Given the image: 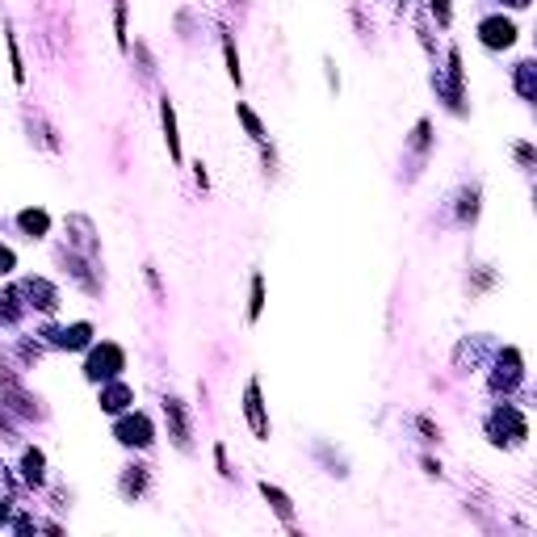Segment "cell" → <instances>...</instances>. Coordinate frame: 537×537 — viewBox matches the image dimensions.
<instances>
[{
  "label": "cell",
  "instance_id": "cell-2",
  "mask_svg": "<svg viewBox=\"0 0 537 537\" xmlns=\"http://www.w3.org/2000/svg\"><path fill=\"white\" fill-rule=\"evenodd\" d=\"M479 34H483V42H487V46H512V42H517V25H512V21H504V17L483 21V25H479Z\"/></svg>",
  "mask_w": 537,
  "mask_h": 537
},
{
  "label": "cell",
  "instance_id": "cell-15",
  "mask_svg": "<svg viewBox=\"0 0 537 537\" xmlns=\"http://www.w3.org/2000/svg\"><path fill=\"white\" fill-rule=\"evenodd\" d=\"M433 13H437L441 21H449V0H433Z\"/></svg>",
  "mask_w": 537,
  "mask_h": 537
},
{
  "label": "cell",
  "instance_id": "cell-9",
  "mask_svg": "<svg viewBox=\"0 0 537 537\" xmlns=\"http://www.w3.org/2000/svg\"><path fill=\"white\" fill-rule=\"evenodd\" d=\"M164 130H168V151L172 160H181V143H176V118H172V105L164 101Z\"/></svg>",
  "mask_w": 537,
  "mask_h": 537
},
{
  "label": "cell",
  "instance_id": "cell-17",
  "mask_svg": "<svg viewBox=\"0 0 537 537\" xmlns=\"http://www.w3.org/2000/svg\"><path fill=\"white\" fill-rule=\"evenodd\" d=\"M508 4H517V8H525V4H529V0H508Z\"/></svg>",
  "mask_w": 537,
  "mask_h": 537
},
{
  "label": "cell",
  "instance_id": "cell-6",
  "mask_svg": "<svg viewBox=\"0 0 537 537\" xmlns=\"http://www.w3.org/2000/svg\"><path fill=\"white\" fill-rule=\"evenodd\" d=\"M55 340H59L63 349H84V344H88V323H76V328H67V332H59Z\"/></svg>",
  "mask_w": 537,
  "mask_h": 537
},
{
  "label": "cell",
  "instance_id": "cell-12",
  "mask_svg": "<svg viewBox=\"0 0 537 537\" xmlns=\"http://www.w3.org/2000/svg\"><path fill=\"white\" fill-rule=\"evenodd\" d=\"M265 500H273V508H277V512H281V517L290 521V500H286V496H281L277 487H269V483H265Z\"/></svg>",
  "mask_w": 537,
  "mask_h": 537
},
{
  "label": "cell",
  "instance_id": "cell-14",
  "mask_svg": "<svg viewBox=\"0 0 537 537\" xmlns=\"http://www.w3.org/2000/svg\"><path fill=\"white\" fill-rule=\"evenodd\" d=\"M260 307H265V281L256 277V281H252V319L260 315Z\"/></svg>",
  "mask_w": 537,
  "mask_h": 537
},
{
  "label": "cell",
  "instance_id": "cell-4",
  "mask_svg": "<svg viewBox=\"0 0 537 537\" xmlns=\"http://www.w3.org/2000/svg\"><path fill=\"white\" fill-rule=\"evenodd\" d=\"M248 420H252L256 437H269V424H265V412H260V391H256V382L248 386Z\"/></svg>",
  "mask_w": 537,
  "mask_h": 537
},
{
  "label": "cell",
  "instance_id": "cell-10",
  "mask_svg": "<svg viewBox=\"0 0 537 537\" xmlns=\"http://www.w3.org/2000/svg\"><path fill=\"white\" fill-rule=\"evenodd\" d=\"M21 227H25L29 235H42V231H46V214H42V210H25V214H21Z\"/></svg>",
  "mask_w": 537,
  "mask_h": 537
},
{
  "label": "cell",
  "instance_id": "cell-3",
  "mask_svg": "<svg viewBox=\"0 0 537 537\" xmlns=\"http://www.w3.org/2000/svg\"><path fill=\"white\" fill-rule=\"evenodd\" d=\"M118 441L122 445H151V420L147 416H130L118 424Z\"/></svg>",
  "mask_w": 537,
  "mask_h": 537
},
{
  "label": "cell",
  "instance_id": "cell-13",
  "mask_svg": "<svg viewBox=\"0 0 537 537\" xmlns=\"http://www.w3.org/2000/svg\"><path fill=\"white\" fill-rule=\"evenodd\" d=\"M25 479H42V454H25Z\"/></svg>",
  "mask_w": 537,
  "mask_h": 537
},
{
  "label": "cell",
  "instance_id": "cell-7",
  "mask_svg": "<svg viewBox=\"0 0 537 537\" xmlns=\"http://www.w3.org/2000/svg\"><path fill=\"white\" fill-rule=\"evenodd\" d=\"M25 294H29V298H38V307H42V311H55V290H50L46 281H29V286H25Z\"/></svg>",
  "mask_w": 537,
  "mask_h": 537
},
{
  "label": "cell",
  "instance_id": "cell-11",
  "mask_svg": "<svg viewBox=\"0 0 537 537\" xmlns=\"http://www.w3.org/2000/svg\"><path fill=\"white\" fill-rule=\"evenodd\" d=\"M239 118H244V126H248V134H252V139H265V126L256 122V113H252L248 105H239Z\"/></svg>",
  "mask_w": 537,
  "mask_h": 537
},
{
  "label": "cell",
  "instance_id": "cell-8",
  "mask_svg": "<svg viewBox=\"0 0 537 537\" xmlns=\"http://www.w3.org/2000/svg\"><path fill=\"white\" fill-rule=\"evenodd\" d=\"M126 403H130V386H113V391L101 395V407H105V412H122Z\"/></svg>",
  "mask_w": 537,
  "mask_h": 537
},
{
  "label": "cell",
  "instance_id": "cell-5",
  "mask_svg": "<svg viewBox=\"0 0 537 537\" xmlns=\"http://www.w3.org/2000/svg\"><path fill=\"white\" fill-rule=\"evenodd\" d=\"M164 412H168V420H172V441H176V445H189V428H185L181 403H176V399H168V403H164Z\"/></svg>",
  "mask_w": 537,
  "mask_h": 537
},
{
  "label": "cell",
  "instance_id": "cell-16",
  "mask_svg": "<svg viewBox=\"0 0 537 537\" xmlns=\"http://www.w3.org/2000/svg\"><path fill=\"white\" fill-rule=\"evenodd\" d=\"M13 269V252L8 248H0V273H8Z\"/></svg>",
  "mask_w": 537,
  "mask_h": 537
},
{
  "label": "cell",
  "instance_id": "cell-1",
  "mask_svg": "<svg viewBox=\"0 0 537 537\" xmlns=\"http://www.w3.org/2000/svg\"><path fill=\"white\" fill-rule=\"evenodd\" d=\"M122 365H126L122 349H118V344H101V349L88 357V378H113Z\"/></svg>",
  "mask_w": 537,
  "mask_h": 537
}]
</instances>
